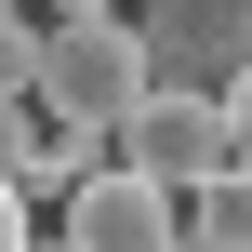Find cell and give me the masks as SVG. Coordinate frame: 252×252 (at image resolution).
<instances>
[{"instance_id": "obj_1", "label": "cell", "mask_w": 252, "mask_h": 252, "mask_svg": "<svg viewBox=\"0 0 252 252\" xmlns=\"http://www.w3.org/2000/svg\"><path fill=\"white\" fill-rule=\"evenodd\" d=\"M27 106L66 120V133H120V120L146 106V53H133V27H120V13L40 27V80H27Z\"/></svg>"}, {"instance_id": "obj_2", "label": "cell", "mask_w": 252, "mask_h": 252, "mask_svg": "<svg viewBox=\"0 0 252 252\" xmlns=\"http://www.w3.org/2000/svg\"><path fill=\"white\" fill-rule=\"evenodd\" d=\"M120 27L146 53V93H226L252 66V0H133Z\"/></svg>"}, {"instance_id": "obj_3", "label": "cell", "mask_w": 252, "mask_h": 252, "mask_svg": "<svg viewBox=\"0 0 252 252\" xmlns=\"http://www.w3.org/2000/svg\"><path fill=\"white\" fill-rule=\"evenodd\" d=\"M106 159L146 173L159 199H199V186L226 173V120H213V93H146V106L106 133Z\"/></svg>"}, {"instance_id": "obj_4", "label": "cell", "mask_w": 252, "mask_h": 252, "mask_svg": "<svg viewBox=\"0 0 252 252\" xmlns=\"http://www.w3.org/2000/svg\"><path fill=\"white\" fill-rule=\"evenodd\" d=\"M173 239H186V199H159L146 173L106 159L93 186H66V239L53 252H173Z\"/></svg>"}, {"instance_id": "obj_5", "label": "cell", "mask_w": 252, "mask_h": 252, "mask_svg": "<svg viewBox=\"0 0 252 252\" xmlns=\"http://www.w3.org/2000/svg\"><path fill=\"white\" fill-rule=\"evenodd\" d=\"M186 252H252V173H213L186 199Z\"/></svg>"}, {"instance_id": "obj_6", "label": "cell", "mask_w": 252, "mask_h": 252, "mask_svg": "<svg viewBox=\"0 0 252 252\" xmlns=\"http://www.w3.org/2000/svg\"><path fill=\"white\" fill-rule=\"evenodd\" d=\"M40 80V13H0V106H27Z\"/></svg>"}, {"instance_id": "obj_7", "label": "cell", "mask_w": 252, "mask_h": 252, "mask_svg": "<svg viewBox=\"0 0 252 252\" xmlns=\"http://www.w3.org/2000/svg\"><path fill=\"white\" fill-rule=\"evenodd\" d=\"M213 120H226V173H252V66L213 93Z\"/></svg>"}, {"instance_id": "obj_8", "label": "cell", "mask_w": 252, "mask_h": 252, "mask_svg": "<svg viewBox=\"0 0 252 252\" xmlns=\"http://www.w3.org/2000/svg\"><path fill=\"white\" fill-rule=\"evenodd\" d=\"M40 133H53L40 106H0V173H27V159H40Z\"/></svg>"}, {"instance_id": "obj_9", "label": "cell", "mask_w": 252, "mask_h": 252, "mask_svg": "<svg viewBox=\"0 0 252 252\" xmlns=\"http://www.w3.org/2000/svg\"><path fill=\"white\" fill-rule=\"evenodd\" d=\"M0 252H27V186L0 173Z\"/></svg>"}, {"instance_id": "obj_10", "label": "cell", "mask_w": 252, "mask_h": 252, "mask_svg": "<svg viewBox=\"0 0 252 252\" xmlns=\"http://www.w3.org/2000/svg\"><path fill=\"white\" fill-rule=\"evenodd\" d=\"M80 13H120V0H40V27H80Z\"/></svg>"}, {"instance_id": "obj_11", "label": "cell", "mask_w": 252, "mask_h": 252, "mask_svg": "<svg viewBox=\"0 0 252 252\" xmlns=\"http://www.w3.org/2000/svg\"><path fill=\"white\" fill-rule=\"evenodd\" d=\"M0 13H27V0H0Z\"/></svg>"}, {"instance_id": "obj_12", "label": "cell", "mask_w": 252, "mask_h": 252, "mask_svg": "<svg viewBox=\"0 0 252 252\" xmlns=\"http://www.w3.org/2000/svg\"><path fill=\"white\" fill-rule=\"evenodd\" d=\"M27 252H53V239H27Z\"/></svg>"}, {"instance_id": "obj_13", "label": "cell", "mask_w": 252, "mask_h": 252, "mask_svg": "<svg viewBox=\"0 0 252 252\" xmlns=\"http://www.w3.org/2000/svg\"><path fill=\"white\" fill-rule=\"evenodd\" d=\"M173 252H186V239H173Z\"/></svg>"}]
</instances>
